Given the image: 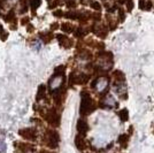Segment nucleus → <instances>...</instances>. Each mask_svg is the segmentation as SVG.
Returning <instances> with one entry per match:
<instances>
[{
	"instance_id": "12",
	"label": "nucleus",
	"mask_w": 154,
	"mask_h": 153,
	"mask_svg": "<svg viewBox=\"0 0 154 153\" xmlns=\"http://www.w3.org/2000/svg\"><path fill=\"white\" fill-rule=\"evenodd\" d=\"M75 145H76L77 150H79V151L83 152L84 150L88 147L86 142L84 139V136H82V135H76V137H75Z\"/></svg>"
},
{
	"instance_id": "16",
	"label": "nucleus",
	"mask_w": 154,
	"mask_h": 153,
	"mask_svg": "<svg viewBox=\"0 0 154 153\" xmlns=\"http://www.w3.org/2000/svg\"><path fill=\"white\" fill-rule=\"evenodd\" d=\"M39 37H40V39L44 42V43H50L52 39L54 38V35L52 33V32H40L39 33Z\"/></svg>"
},
{
	"instance_id": "29",
	"label": "nucleus",
	"mask_w": 154,
	"mask_h": 153,
	"mask_svg": "<svg viewBox=\"0 0 154 153\" xmlns=\"http://www.w3.org/2000/svg\"><path fill=\"white\" fill-rule=\"evenodd\" d=\"M53 15H54L55 17H63L64 13L61 9H58V11H54V12H53Z\"/></svg>"
},
{
	"instance_id": "3",
	"label": "nucleus",
	"mask_w": 154,
	"mask_h": 153,
	"mask_svg": "<svg viewBox=\"0 0 154 153\" xmlns=\"http://www.w3.org/2000/svg\"><path fill=\"white\" fill-rule=\"evenodd\" d=\"M45 120L46 122L52 126V127H59L60 126V121H61V117H60V114L57 112L55 108H51L47 111V113L45 114Z\"/></svg>"
},
{
	"instance_id": "2",
	"label": "nucleus",
	"mask_w": 154,
	"mask_h": 153,
	"mask_svg": "<svg viewBox=\"0 0 154 153\" xmlns=\"http://www.w3.org/2000/svg\"><path fill=\"white\" fill-rule=\"evenodd\" d=\"M44 140H45L47 147H50L52 150H55V148H58L59 143H60V135L54 129H47L45 131Z\"/></svg>"
},
{
	"instance_id": "5",
	"label": "nucleus",
	"mask_w": 154,
	"mask_h": 153,
	"mask_svg": "<svg viewBox=\"0 0 154 153\" xmlns=\"http://www.w3.org/2000/svg\"><path fill=\"white\" fill-rule=\"evenodd\" d=\"M19 135L26 140H36L37 138V130L35 128H22L19 130Z\"/></svg>"
},
{
	"instance_id": "30",
	"label": "nucleus",
	"mask_w": 154,
	"mask_h": 153,
	"mask_svg": "<svg viewBox=\"0 0 154 153\" xmlns=\"http://www.w3.org/2000/svg\"><path fill=\"white\" fill-rule=\"evenodd\" d=\"M66 5L69 8H72V7H76V1L75 0H67L66 1Z\"/></svg>"
},
{
	"instance_id": "6",
	"label": "nucleus",
	"mask_w": 154,
	"mask_h": 153,
	"mask_svg": "<svg viewBox=\"0 0 154 153\" xmlns=\"http://www.w3.org/2000/svg\"><path fill=\"white\" fill-rule=\"evenodd\" d=\"M92 31L96 33L97 36L99 37V38L101 39H105L107 37V35H108V29H107V27L103 24V23H93V26H92Z\"/></svg>"
},
{
	"instance_id": "34",
	"label": "nucleus",
	"mask_w": 154,
	"mask_h": 153,
	"mask_svg": "<svg viewBox=\"0 0 154 153\" xmlns=\"http://www.w3.org/2000/svg\"><path fill=\"white\" fill-rule=\"evenodd\" d=\"M59 5H61V1H60V0H55V1H53V5H50V8H54V6L57 7V6H59Z\"/></svg>"
},
{
	"instance_id": "28",
	"label": "nucleus",
	"mask_w": 154,
	"mask_h": 153,
	"mask_svg": "<svg viewBox=\"0 0 154 153\" xmlns=\"http://www.w3.org/2000/svg\"><path fill=\"white\" fill-rule=\"evenodd\" d=\"M91 8L92 9H94V11H100L101 9V5L98 2V1H93V2H91Z\"/></svg>"
},
{
	"instance_id": "38",
	"label": "nucleus",
	"mask_w": 154,
	"mask_h": 153,
	"mask_svg": "<svg viewBox=\"0 0 154 153\" xmlns=\"http://www.w3.org/2000/svg\"><path fill=\"white\" fill-rule=\"evenodd\" d=\"M40 153H54V152H50V151H45V150H43V151H40Z\"/></svg>"
},
{
	"instance_id": "20",
	"label": "nucleus",
	"mask_w": 154,
	"mask_h": 153,
	"mask_svg": "<svg viewBox=\"0 0 154 153\" xmlns=\"http://www.w3.org/2000/svg\"><path fill=\"white\" fill-rule=\"evenodd\" d=\"M113 77L117 82H124V80H125V76H124V74L121 70H114L113 71Z\"/></svg>"
},
{
	"instance_id": "36",
	"label": "nucleus",
	"mask_w": 154,
	"mask_h": 153,
	"mask_svg": "<svg viewBox=\"0 0 154 153\" xmlns=\"http://www.w3.org/2000/svg\"><path fill=\"white\" fill-rule=\"evenodd\" d=\"M26 23H28V24H29V17H23V19L21 20V24H22V26H26Z\"/></svg>"
},
{
	"instance_id": "31",
	"label": "nucleus",
	"mask_w": 154,
	"mask_h": 153,
	"mask_svg": "<svg viewBox=\"0 0 154 153\" xmlns=\"http://www.w3.org/2000/svg\"><path fill=\"white\" fill-rule=\"evenodd\" d=\"M139 8L143 9V11H145V6H146V0H139Z\"/></svg>"
},
{
	"instance_id": "37",
	"label": "nucleus",
	"mask_w": 154,
	"mask_h": 153,
	"mask_svg": "<svg viewBox=\"0 0 154 153\" xmlns=\"http://www.w3.org/2000/svg\"><path fill=\"white\" fill-rule=\"evenodd\" d=\"M5 2H6V0H0V5H1V6H4Z\"/></svg>"
},
{
	"instance_id": "10",
	"label": "nucleus",
	"mask_w": 154,
	"mask_h": 153,
	"mask_svg": "<svg viewBox=\"0 0 154 153\" xmlns=\"http://www.w3.org/2000/svg\"><path fill=\"white\" fill-rule=\"evenodd\" d=\"M77 131H78V135H84L88 133V130H89V124H88V122L85 121L84 119H79L78 121H77Z\"/></svg>"
},
{
	"instance_id": "21",
	"label": "nucleus",
	"mask_w": 154,
	"mask_h": 153,
	"mask_svg": "<svg viewBox=\"0 0 154 153\" xmlns=\"http://www.w3.org/2000/svg\"><path fill=\"white\" fill-rule=\"evenodd\" d=\"M129 135L127 134H122V135H120L119 136V138H117V140H119V143L122 145L123 147H127V144H128V142H129Z\"/></svg>"
},
{
	"instance_id": "26",
	"label": "nucleus",
	"mask_w": 154,
	"mask_h": 153,
	"mask_svg": "<svg viewBox=\"0 0 154 153\" xmlns=\"http://www.w3.org/2000/svg\"><path fill=\"white\" fill-rule=\"evenodd\" d=\"M124 20H125V13H124V11H123L122 8H120L119 9V22L122 23Z\"/></svg>"
},
{
	"instance_id": "9",
	"label": "nucleus",
	"mask_w": 154,
	"mask_h": 153,
	"mask_svg": "<svg viewBox=\"0 0 154 153\" xmlns=\"http://www.w3.org/2000/svg\"><path fill=\"white\" fill-rule=\"evenodd\" d=\"M2 19L5 20V22H7L8 24H11V29H16V15H15V12L14 9H11L6 15L2 16Z\"/></svg>"
},
{
	"instance_id": "22",
	"label": "nucleus",
	"mask_w": 154,
	"mask_h": 153,
	"mask_svg": "<svg viewBox=\"0 0 154 153\" xmlns=\"http://www.w3.org/2000/svg\"><path fill=\"white\" fill-rule=\"evenodd\" d=\"M81 16V12H68L64 14V17L69 20H79Z\"/></svg>"
},
{
	"instance_id": "13",
	"label": "nucleus",
	"mask_w": 154,
	"mask_h": 153,
	"mask_svg": "<svg viewBox=\"0 0 154 153\" xmlns=\"http://www.w3.org/2000/svg\"><path fill=\"white\" fill-rule=\"evenodd\" d=\"M103 105L105 107L110 108V107H116L117 106V102H116V100L114 99V97L112 96V95H107V96L103 97Z\"/></svg>"
},
{
	"instance_id": "19",
	"label": "nucleus",
	"mask_w": 154,
	"mask_h": 153,
	"mask_svg": "<svg viewBox=\"0 0 154 153\" xmlns=\"http://www.w3.org/2000/svg\"><path fill=\"white\" fill-rule=\"evenodd\" d=\"M86 33H88V31H86L85 29H83L82 27H78V28L75 29V31H74V36H75L76 38H83Z\"/></svg>"
},
{
	"instance_id": "39",
	"label": "nucleus",
	"mask_w": 154,
	"mask_h": 153,
	"mask_svg": "<svg viewBox=\"0 0 154 153\" xmlns=\"http://www.w3.org/2000/svg\"><path fill=\"white\" fill-rule=\"evenodd\" d=\"M47 1H51V0H47Z\"/></svg>"
},
{
	"instance_id": "17",
	"label": "nucleus",
	"mask_w": 154,
	"mask_h": 153,
	"mask_svg": "<svg viewBox=\"0 0 154 153\" xmlns=\"http://www.w3.org/2000/svg\"><path fill=\"white\" fill-rule=\"evenodd\" d=\"M117 115H119L120 120L122 122H127L129 120V112L127 108H123V109H121V111H119V112H117Z\"/></svg>"
},
{
	"instance_id": "18",
	"label": "nucleus",
	"mask_w": 154,
	"mask_h": 153,
	"mask_svg": "<svg viewBox=\"0 0 154 153\" xmlns=\"http://www.w3.org/2000/svg\"><path fill=\"white\" fill-rule=\"evenodd\" d=\"M89 78H90V77L88 76V75H85V74L76 75V84H81V85L86 84L88 82H89Z\"/></svg>"
},
{
	"instance_id": "14",
	"label": "nucleus",
	"mask_w": 154,
	"mask_h": 153,
	"mask_svg": "<svg viewBox=\"0 0 154 153\" xmlns=\"http://www.w3.org/2000/svg\"><path fill=\"white\" fill-rule=\"evenodd\" d=\"M46 95V86L44 84H40L39 85L38 90H37V95H36V100L39 101V100H42Z\"/></svg>"
},
{
	"instance_id": "8",
	"label": "nucleus",
	"mask_w": 154,
	"mask_h": 153,
	"mask_svg": "<svg viewBox=\"0 0 154 153\" xmlns=\"http://www.w3.org/2000/svg\"><path fill=\"white\" fill-rule=\"evenodd\" d=\"M55 37L58 39L59 45L61 47L66 48V50H69V48H71L74 46V42L69 37H67L66 35H63V33H58V35H55Z\"/></svg>"
},
{
	"instance_id": "1",
	"label": "nucleus",
	"mask_w": 154,
	"mask_h": 153,
	"mask_svg": "<svg viewBox=\"0 0 154 153\" xmlns=\"http://www.w3.org/2000/svg\"><path fill=\"white\" fill-rule=\"evenodd\" d=\"M94 109H96V105H94V101L92 100L90 93L86 92V91H82L81 92V108H79V113L83 116H86L90 113H92Z\"/></svg>"
},
{
	"instance_id": "23",
	"label": "nucleus",
	"mask_w": 154,
	"mask_h": 153,
	"mask_svg": "<svg viewBox=\"0 0 154 153\" xmlns=\"http://www.w3.org/2000/svg\"><path fill=\"white\" fill-rule=\"evenodd\" d=\"M64 73H66V66H63V64L58 66L54 69V75H57V76H64Z\"/></svg>"
},
{
	"instance_id": "33",
	"label": "nucleus",
	"mask_w": 154,
	"mask_h": 153,
	"mask_svg": "<svg viewBox=\"0 0 154 153\" xmlns=\"http://www.w3.org/2000/svg\"><path fill=\"white\" fill-rule=\"evenodd\" d=\"M59 28H60L59 23H58V22H55V23L51 24V31H54V30H57V29H59Z\"/></svg>"
},
{
	"instance_id": "24",
	"label": "nucleus",
	"mask_w": 154,
	"mask_h": 153,
	"mask_svg": "<svg viewBox=\"0 0 154 153\" xmlns=\"http://www.w3.org/2000/svg\"><path fill=\"white\" fill-rule=\"evenodd\" d=\"M40 4H42V0H30V6H31L32 13L36 12V9L40 6Z\"/></svg>"
},
{
	"instance_id": "7",
	"label": "nucleus",
	"mask_w": 154,
	"mask_h": 153,
	"mask_svg": "<svg viewBox=\"0 0 154 153\" xmlns=\"http://www.w3.org/2000/svg\"><path fill=\"white\" fill-rule=\"evenodd\" d=\"M64 82V77L63 76H57V75H53L48 81V86L51 91H57L60 88H62V84Z\"/></svg>"
},
{
	"instance_id": "4",
	"label": "nucleus",
	"mask_w": 154,
	"mask_h": 153,
	"mask_svg": "<svg viewBox=\"0 0 154 153\" xmlns=\"http://www.w3.org/2000/svg\"><path fill=\"white\" fill-rule=\"evenodd\" d=\"M109 81L107 77H99L94 80L92 83H91V88H93L94 90H97L98 92H103L106 91L108 88Z\"/></svg>"
},
{
	"instance_id": "11",
	"label": "nucleus",
	"mask_w": 154,
	"mask_h": 153,
	"mask_svg": "<svg viewBox=\"0 0 154 153\" xmlns=\"http://www.w3.org/2000/svg\"><path fill=\"white\" fill-rule=\"evenodd\" d=\"M64 97H66V90L63 86L54 91V101L57 102V105H62V102L64 101Z\"/></svg>"
},
{
	"instance_id": "27",
	"label": "nucleus",
	"mask_w": 154,
	"mask_h": 153,
	"mask_svg": "<svg viewBox=\"0 0 154 153\" xmlns=\"http://www.w3.org/2000/svg\"><path fill=\"white\" fill-rule=\"evenodd\" d=\"M125 4H127V9H128V12H132V9H134V1L132 0H125Z\"/></svg>"
},
{
	"instance_id": "15",
	"label": "nucleus",
	"mask_w": 154,
	"mask_h": 153,
	"mask_svg": "<svg viewBox=\"0 0 154 153\" xmlns=\"http://www.w3.org/2000/svg\"><path fill=\"white\" fill-rule=\"evenodd\" d=\"M60 28H61V30L63 32H66V33H71V32L75 31V27L72 26L71 23H69V22H64L63 24H61L60 26Z\"/></svg>"
},
{
	"instance_id": "32",
	"label": "nucleus",
	"mask_w": 154,
	"mask_h": 153,
	"mask_svg": "<svg viewBox=\"0 0 154 153\" xmlns=\"http://www.w3.org/2000/svg\"><path fill=\"white\" fill-rule=\"evenodd\" d=\"M6 152V144L4 142H0V153Z\"/></svg>"
},
{
	"instance_id": "25",
	"label": "nucleus",
	"mask_w": 154,
	"mask_h": 153,
	"mask_svg": "<svg viewBox=\"0 0 154 153\" xmlns=\"http://www.w3.org/2000/svg\"><path fill=\"white\" fill-rule=\"evenodd\" d=\"M7 37H8V32L5 31V29H4L2 24L0 23V39H1L2 42H5V40L7 39Z\"/></svg>"
},
{
	"instance_id": "35",
	"label": "nucleus",
	"mask_w": 154,
	"mask_h": 153,
	"mask_svg": "<svg viewBox=\"0 0 154 153\" xmlns=\"http://www.w3.org/2000/svg\"><path fill=\"white\" fill-rule=\"evenodd\" d=\"M152 7H153V5H152V2H151V1H146V6H145V11H151V9H152Z\"/></svg>"
}]
</instances>
